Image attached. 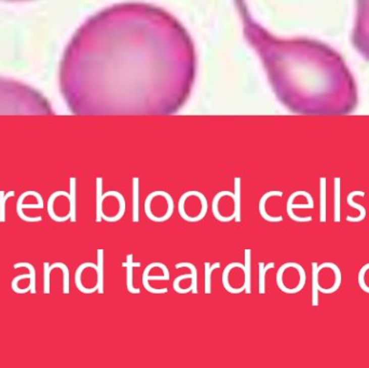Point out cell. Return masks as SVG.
<instances>
[{
    "label": "cell",
    "instance_id": "obj_1",
    "mask_svg": "<svg viewBox=\"0 0 369 368\" xmlns=\"http://www.w3.org/2000/svg\"><path fill=\"white\" fill-rule=\"evenodd\" d=\"M197 74L191 36L174 15L122 3L92 15L63 54L60 89L75 114H170Z\"/></svg>",
    "mask_w": 369,
    "mask_h": 368
},
{
    "label": "cell",
    "instance_id": "obj_2",
    "mask_svg": "<svg viewBox=\"0 0 369 368\" xmlns=\"http://www.w3.org/2000/svg\"><path fill=\"white\" fill-rule=\"evenodd\" d=\"M243 33L256 51L279 100L297 113L345 114L357 104V87L340 54L309 38L283 39L253 18L244 0H235Z\"/></svg>",
    "mask_w": 369,
    "mask_h": 368
},
{
    "label": "cell",
    "instance_id": "obj_3",
    "mask_svg": "<svg viewBox=\"0 0 369 368\" xmlns=\"http://www.w3.org/2000/svg\"><path fill=\"white\" fill-rule=\"evenodd\" d=\"M49 101L29 85L0 78V113L50 114Z\"/></svg>",
    "mask_w": 369,
    "mask_h": 368
},
{
    "label": "cell",
    "instance_id": "obj_4",
    "mask_svg": "<svg viewBox=\"0 0 369 368\" xmlns=\"http://www.w3.org/2000/svg\"><path fill=\"white\" fill-rule=\"evenodd\" d=\"M352 42L360 56L369 61V0H356Z\"/></svg>",
    "mask_w": 369,
    "mask_h": 368
},
{
    "label": "cell",
    "instance_id": "obj_5",
    "mask_svg": "<svg viewBox=\"0 0 369 368\" xmlns=\"http://www.w3.org/2000/svg\"><path fill=\"white\" fill-rule=\"evenodd\" d=\"M154 267H158V262H153L148 265L143 275V285L146 288V291L151 293V294H166L169 292L168 288H153L152 286L149 285V281H169L170 280V272L169 273H164L163 276H149V271L151 269H153Z\"/></svg>",
    "mask_w": 369,
    "mask_h": 368
},
{
    "label": "cell",
    "instance_id": "obj_6",
    "mask_svg": "<svg viewBox=\"0 0 369 368\" xmlns=\"http://www.w3.org/2000/svg\"><path fill=\"white\" fill-rule=\"evenodd\" d=\"M298 195H301V191H296L294 192L290 197L288 198L287 200V214L289 216L290 219H293L294 222H297V223H309L312 221V217L309 216V217H298L294 214L293 209L294 208H314L312 205H310L309 203L308 204H293L294 200L298 197Z\"/></svg>",
    "mask_w": 369,
    "mask_h": 368
},
{
    "label": "cell",
    "instance_id": "obj_7",
    "mask_svg": "<svg viewBox=\"0 0 369 368\" xmlns=\"http://www.w3.org/2000/svg\"><path fill=\"white\" fill-rule=\"evenodd\" d=\"M271 197H283V192H282V191H269V192L265 193L261 197L260 201H259V213H260L262 218L266 219L267 222H269V223H280V222L283 221V217H282V216H279V217L269 216L268 213H267V211H266V202H267V200H268Z\"/></svg>",
    "mask_w": 369,
    "mask_h": 368
},
{
    "label": "cell",
    "instance_id": "obj_8",
    "mask_svg": "<svg viewBox=\"0 0 369 368\" xmlns=\"http://www.w3.org/2000/svg\"><path fill=\"white\" fill-rule=\"evenodd\" d=\"M356 195H360V197L364 198L365 197V192L364 191H353V192L349 193L348 200H347L348 204L351 207L357 209L359 212V215L357 217H350V216L347 217V221L350 222V223H359V222L364 221L365 217H366V208L363 205H359V204H357L356 202L353 201V198L356 197Z\"/></svg>",
    "mask_w": 369,
    "mask_h": 368
},
{
    "label": "cell",
    "instance_id": "obj_9",
    "mask_svg": "<svg viewBox=\"0 0 369 368\" xmlns=\"http://www.w3.org/2000/svg\"><path fill=\"white\" fill-rule=\"evenodd\" d=\"M140 262L133 261V255L127 256V262H122V267L127 268V288L131 294H139L140 289L133 285V268L140 267Z\"/></svg>",
    "mask_w": 369,
    "mask_h": 368
},
{
    "label": "cell",
    "instance_id": "obj_10",
    "mask_svg": "<svg viewBox=\"0 0 369 368\" xmlns=\"http://www.w3.org/2000/svg\"><path fill=\"white\" fill-rule=\"evenodd\" d=\"M244 286L245 293H252V249L246 248L244 250Z\"/></svg>",
    "mask_w": 369,
    "mask_h": 368
},
{
    "label": "cell",
    "instance_id": "obj_11",
    "mask_svg": "<svg viewBox=\"0 0 369 368\" xmlns=\"http://www.w3.org/2000/svg\"><path fill=\"white\" fill-rule=\"evenodd\" d=\"M132 219L133 223L139 222V178L134 177L132 181Z\"/></svg>",
    "mask_w": 369,
    "mask_h": 368
},
{
    "label": "cell",
    "instance_id": "obj_12",
    "mask_svg": "<svg viewBox=\"0 0 369 368\" xmlns=\"http://www.w3.org/2000/svg\"><path fill=\"white\" fill-rule=\"evenodd\" d=\"M241 268L242 270L244 269V265H242L240 262H232L230 265H228L227 267L225 268L224 270V273H223V284H224V287L226 291L228 293H231V294H240L242 292L245 291V286L243 285L241 288H233L231 287L230 283H229V275H230V271L233 269V268Z\"/></svg>",
    "mask_w": 369,
    "mask_h": 368
},
{
    "label": "cell",
    "instance_id": "obj_13",
    "mask_svg": "<svg viewBox=\"0 0 369 368\" xmlns=\"http://www.w3.org/2000/svg\"><path fill=\"white\" fill-rule=\"evenodd\" d=\"M326 267H328V268H332V269L334 270V272H335V277H336L335 284L333 285V287L328 288V289L322 288V287L320 286V288H319V292L323 293V294H333V293H335V292L337 291V289H338V288L340 287V284H341V271H340V269L338 268V266L335 265V264H333V262H324V264L320 265V266H319V270L321 271L322 269H323V268H326Z\"/></svg>",
    "mask_w": 369,
    "mask_h": 368
},
{
    "label": "cell",
    "instance_id": "obj_14",
    "mask_svg": "<svg viewBox=\"0 0 369 368\" xmlns=\"http://www.w3.org/2000/svg\"><path fill=\"white\" fill-rule=\"evenodd\" d=\"M88 267H91V268L96 270L97 269V265H94L93 262H84V264L80 265L79 267H78V269L76 271V276H75L76 286L83 294H92L94 292H97V285L95 287H93V288H85V287H83V285L81 283V273L85 268H88Z\"/></svg>",
    "mask_w": 369,
    "mask_h": 368
},
{
    "label": "cell",
    "instance_id": "obj_15",
    "mask_svg": "<svg viewBox=\"0 0 369 368\" xmlns=\"http://www.w3.org/2000/svg\"><path fill=\"white\" fill-rule=\"evenodd\" d=\"M232 199L234 202L233 214L235 223H241V178H234V192L232 195Z\"/></svg>",
    "mask_w": 369,
    "mask_h": 368
},
{
    "label": "cell",
    "instance_id": "obj_16",
    "mask_svg": "<svg viewBox=\"0 0 369 368\" xmlns=\"http://www.w3.org/2000/svg\"><path fill=\"white\" fill-rule=\"evenodd\" d=\"M97 292L98 294H104V249H97Z\"/></svg>",
    "mask_w": 369,
    "mask_h": 368
},
{
    "label": "cell",
    "instance_id": "obj_17",
    "mask_svg": "<svg viewBox=\"0 0 369 368\" xmlns=\"http://www.w3.org/2000/svg\"><path fill=\"white\" fill-rule=\"evenodd\" d=\"M59 195H64V197H66L67 199L69 198V193L66 192V191H57L51 194V197L49 198L48 200V213L50 215V217L53 219L54 222H58V223H64L66 221H68V219H70V215L68 213L67 216L65 217H58L56 215V213H54V209H53V203L54 201H56V199L59 197Z\"/></svg>",
    "mask_w": 369,
    "mask_h": 368
},
{
    "label": "cell",
    "instance_id": "obj_18",
    "mask_svg": "<svg viewBox=\"0 0 369 368\" xmlns=\"http://www.w3.org/2000/svg\"><path fill=\"white\" fill-rule=\"evenodd\" d=\"M320 184H321V189H320V193H321V205H320V222L321 223H326L327 219V207H326V193H327V189H326V184L327 181L325 177H322L320 179Z\"/></svg>",
    "mask_w": 369,
    "mask_h": 368
},
{
    "label": "cell",
    "instance_id": "obj_19",
    "mask_svg": "<svg viewBox=\"0 0 369 368\" xmlns=\"http://www.w3.org/2000/svg\"><path fill=\"white\" fill-rule=\"evenodd\" d=\"M103 178H96V223H100L103 219Z\"/></svg>",
    "mask_w": 369,
    "mask_h": 368
},
{
    "label": "cell",
    "instance_id": "obj_20",
    "mask_svg": "<svg viewBox=\"0 0 369 368\" xmlns=\"http://www.w3.org/2000/svg\"><path fill=\"white\" fill-rule=\"evenodd\" d=\"M319 265L312 262V306H319Z\"/></svg>",
    "mask_w": 369,
    "mask_h": 368
},
{
    "label": "cell",
    "instance_id": "obj_21",
    "mask_svg": "<svg viewBox=\"0 0 369 368\" xmlns=\"http://www.w3.org/2000/svg\"><path fill=\"white\" fill-rule=\"evenodd\" d=\"M70 192H69V215H70V221H72V223H76L77 221V208H76V184H77V181L75 177H72L70 178Z\"/></svg>",
    "mask_w": 369,
    "mask_h": 368
},
{
    "label": "cell",
    "instance_id": "obj_22",
    "mask_svg": "<svg viewBox=\"0 0 369 368\" xmlns=\"http://www.w3.org/2000/svg\"><path fill=\"white\" fill-rule=\"evenodd\" d=\"M335 183V216H334V222L335 223H340V209H341V195H340V178L335 177L334 179Z\"/></svg>",
    "mask_w": 369,
    "mask_h": 368
},
{
    "label": "cell",
    "instance_id": "obj_23",
    "mask_svg": "<svg viewBox=\"0 0 369 368\" xmlns=\"http://www.w3.org/2000/svg\"><path fill=\"white\" fill-rule=\"evenodd\" d=\"M259 276H258V285H259V294L263 295L266 293V273L268 270L274 268L276 264L270 262L265 265L263 262H259Z\"/></svg>",
    "mask_w": 369,
    "mask_h": 368
},
{
    "label": "cell",
    "instance_id": "obj_24",
    "mask_svg": "<svg viewBox=\"0 0 369 368\" xmlns=\"http://www.w3.org/2000/svg\"><path fill=\"white\" fill-rule=\"evenodd\" d=\"M205 267V282H204V289H205V294H212V273L214 270L221 268V262H215L210 265L209 262L204 264Z\"/></svg>",
    "mask_w": 369,
    "mask_h": 368
},
{
    "label": "cell",
    "instance_id": "obj_25",
    "mask_svg": "<svg viewBox=\"0 0 369 368\" xmlns=\"http://www.w3.org/2000/svg\"><path fill=\"white\" fill-rule=\"evenodd\" d=\"M188 268L190 269L191 273H192V279H191V292L193 294H198V271L195 266L191 262H179L175 265V269H180V268Z\"/></svg>",
    "mask_w": 369,
    "mask_h": 368
},
{
    "label": "cell",
    "instance_id": "obj_26",
    "mask_svg": "<svg viewBox=\"0 0 369 368\" xmlns=\"http://www.w3.org/2000/svg\"><path fill=\"white\" fill-rule=\"evenodd\" d=\"M14 269H18V268H21V267H25L29 270V273H30V293L31 294H36L37 291H36V270L34 268L33 265H30L28 262H19V264H15L14 266Z\"/></svg>",
    "mask_w": 369,
    "mask_h": 368
},
{
    "label": "cell",
    "instance_id": "obj_27",
    "mask_svg": "<svg viewBox=\"0 0 369 368\" xmlns=\"http://www.w3.org/2000/svg\"><path fill=\"white\" fill-rule=\"evenodd\" d=\"M56 268H60L62 269L63 273H64V288H63V293L64 294H69V270L68 267L63 262H56L50 266V270L52 271L53 269Z\"/></svg>",
    "mask_w": 369,
    "mask_h": 368
},
{
    "label": "cell",
    "instance_id": "obj_28",
    "mask_svg": "<svg viewBox=\"0 0 369 368\" xmlns=\"http://www.w3.org/2000/svg\"><path fill=\"white\" fill-rule=\"evenodd\" d=\"M14 194V191H9L8 193L0 191V223L6 222V202Z\"/></svg>",
    "mask_w": 369,
    "mask_h": 368
},
{
    "label": "cell",
    "instance_id": "obj_29",
    "mask_svg": "<svg viewBox=\"0 0 369 368\" xmlns=\"http://www.w3.org/2000/svg\"><path fill=\"white\" fill-rule=\"evenodd\" d=\"M23 279H29L30 280V273L29 275H23V276H18L17 278H14L13 281H12V289L13 292H15L17 294H25L27 293L28 291H30V287H27L25 289H21L18 287V283L19 281L23 280Z\"/></svg>",
    "mask_w": 369,
    "mask_h": 368
},
{
    "label": "cell",
    "instance_id": "obj_30",
    "mask_svg": "<svg viewBox=\"0 0 369 368\" xmlns=\"http://www.w3.org/2000/svg\"><path fill=\"white\" fill-rule=\"evenodd\" d=\"M369 270V264H366L365 266H363L362 269L359 270V273H358V284H359V287L362 288V291L366 292V293H369V287L365 284V273L366 271Z\"/></svg>",
    "mask_w": 369,
    "mask_h": 368
},
{
    "label": "cell",
    "instance_id": "obj_31",
    "mask_svg": "<svg viewBox=\"0 0 369 368\" xmlns=\"http://www.w3.org/2000/svg\"><path fill=\"white\" fill-rule=\"evenodd\" d=\"M43 269H44V289L43 293L44 294H49L50 293V264L49 262H44L43 264Z\"/></svg>",
    "mask_w": 369,
    "mask_h": 368
},
{
    "label": "cell",
    "instance_id": "obj_32",
    "mask_svg": "<svg viewBox=\"0 0 369 368\" xmlns=\"http://www.w3.org/2000/svg\"><path fill=\"white\" fill-rule=\"evenodd\" d=\"M9 2H23V0H9Z\"/></svg>",
    "mask_w": 369,
    "mask_h": 368
}]
</instances>
